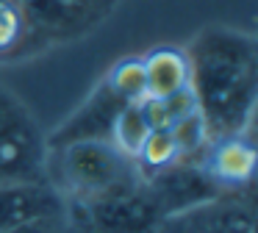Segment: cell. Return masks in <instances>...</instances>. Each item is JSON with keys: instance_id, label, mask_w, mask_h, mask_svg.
<instances>
[{"instance_id": "10", "label": "cell", "mask_w": 258, "mask_h": 233, "mask_svg": "<svg viewBox=\"0 0 258 233\" xmlns=\"http://www.w3.org/2000/svg\"><path fill=\"white\" fill-rule=\"evenodd\" d=\"M147 133H150V122H147V116H145L142 103H125L122 108L117 111L114 122H111L108 142H111L125 158L136 161V155H139Z\"/></svg>"}, {"instance_id": "2", "label": "cell", "mask_w": 258, "mask_h": 233, "mask_svg": "<svg viewBox=\"0 0 258 233\" xmlns=\"http://www.w3.org/2000/svg\"><path fill=\"white\" fill-rule=\"evenodd\" d=\"M61 172L70 189L84 197L131 183V158H125L108 139H84L61 147Z\"/></svg>"}, {"instance_id": "17", "label": "cell", "mask_w": 258, "mask_h": 233, "mask_svg": "<svg viewBox=\"0 0 258 233\" xmlns=\"http://www.w3.org/2000/svg\"><path fill=\"white\" fill-rule=\"evenodd\" d=\"M153 233H183V216H180V214L167 216V219L158 222V227Z\"/></svg>"}, {"instance_id": "1", "label": "cell", "mask_w": 258, "mask_h": 233, "mask_svg": "<svg viewBox=\"0 0 258 233\" xmlns=\"http://www.w3.org/2000/svg\"><path fill=\"white\" fill-rule=\"evenodd\" d=\"M191 92L197 94L208 133L236 136L250 125L258 97L255 36L233 28H206L186 50Z\"/></svg>"}, {"instance_id": "6", "label": "cell", "mask_w": 258, "mask_h": 233, "mask_svg": "<svg viewBox=\"0 0 258 233\" xmlns=\"http://www.w3.org/2000/svg\"><path fill=\"white\" fill-rule=\"evenodd\" d=\"M122 100L114 97V92L100 83V86L92 92V97L64 122L61 128L53 136V144L64 147L70 142H84V139H108L111 133V122L117 116V111L122 108Z\"/></svg>"}, {"instance_id": "12", "label": "cell", "mask_w": 258, "mask_h": 233, "mask_svg": "<svg viewBox=\"0 0 258 233\" xmlns=\"http://www.w3.org/2000/svg\"><path fill=\"white\" fill-rule=\"evenodd\" d=\"M20 11L25 17V25H36L42 31H58V28H70L84 9L70 6L67 0H17Z\"/></svg>"}, {"instance_id": "13", "label": "cell", "mask_w": 258, "mask_h": 233, "mask_svg": "<svg viewBox=\"0 0 258 233\" xmlns=\"http://www.w3.org/2000/svg\"><path fill=\"white\" fill-rule=\"evenodd\" d=\"M178 158H180V153H178V144H175L169 128H150L139 155H136V161H139L147 172L167 169V166L175 164Z\"/></svg>"}, {"instance_id": "4", "label": "cell", "mask_w": 258, "mask_h": 233, "mask_svg": "<svg viewBox=\"0 0 258 233\" xmlns=\"http://www.w3.org/2000/svg\"><path fill=\"white\" fill-rule=\"evenodd\" d=\"M219 186L206 166H186V164H169L167 169L153 172L150 183H147V194L150 200L158 205L161 216H175V214H186V211L197 208L219 200Z\"/></svg>"}, {"instance_id": "11", "label": "cell", "mask_w": 258, "mask_h": 233, "mask_svg": "<svg viewBox=\"0 0 258 233\" xmlns=\"http://www.w3.org/2000/svg\"><path fill=\"white\" fill-rule=\"evenodd\" d=\"M108 89L114 92V97L122 100V103H142L147 100V72H145V59L139 55H131L122 59L108 70L106 75Z\"/></svg>"}, {"instance_id": "9", "label": "cell", "mask_w": 258, "mask_h": 233, "mask_svg": "<svg viewBox=\"0 0 258 233\" xmlns=\"http://www.w3.org/2000/svg\"><path fill=\"white\" fill-rule=\"evenodd\" d=\"M180 216H183V233H255V216L247 205L214 200Z\"/></svg>"}, {"instance_id": "15", "label": "cell", "mask_w": 258, "mask_h": 233, "mask_svg": "<svg viewBox=\"0 0 258 233\" xmlns=\"http://www.w3.org/2000/svg\"><path fill=\"white\" fill-rule=\"evenodd\" d=\"M25 17L17 0H0V53L14 50L25 36Z\"/></svg>"}, {"instance_id": "18", "label": "cell", "mask_w": 258, "mask_h": 233, "mask_svg": "<svg viewBox=\"0 0 258 233\" xmlns=\"http://www.w3.org/2000/svg\"><path fill=\"white\" fill-rule=\"evenodd\" d=\"M67 3H70V6H78V9H89L95 0H67Z\"/></svg>"}, {"instance_id": "7", "label": "cell", "mask_w": 258, "mask_h": 233, "mask_svg": "<svg viewBox=\"0 0 258 233\" xmlns=\"http://www.w3.org/2000/svg\"><path fill=\"white\" fill-rule=\"evenodd\" d=\"M255 164H258L255 144L247 136L236 133V136L217 139L206 169L219 186H244L255 175Z\"/></svg>"}, {"instance_id": "5", "label": "cell", "mask_w": 258, "mask_h": 233, "mask_svg": "<svg viewBox=\"0 0 258 233\" xmlns=\"http://www.w3.org/2000/svg\"><path fill=\"white\" fill-rule=\"evenodd\" d=\"M64 211L61 194L45 183H0V233Z\"/></svg>"}, {"instance_id": "16", "label": "cell", "mask_w": 258, "mask_h": 233, "mask_svg": "<svg viewBox=\"0 0 258 233\" xmlns=\"http://www.w3.org/2000/svg\"><path fill=\"white\" fill-rule=\"evenodd\" d=\"M61 214L58 216H45V219H34L25 222V225H17L6 233H61Z\"/></svg>"}, {"instance_id": "8", "label": "cell", "mask_w": 258, "mask_h": 233, "mask_svg": "<svg viewBox=\"0 0 258 233\" xmlns=\"http://www.w3.org/2000/svg\"><path fill=\"white\" fill-rule=\"evenodd\" d=\"M145 72H147V97H169L189 86L191 67L183 47L164 44L145 55Z\"/></svg>"}, {"instance_id": "14", "label": "cell", "mask_w": 258, "mask_h": 233, "mask_svg": "<svg viewBox=\"0 0 258 233\" xmlns=\"http://www.w3.org/2000/svg\"><path fill=\"white\" fill-rule=\"evenodd\" d=\"M169 133H172L175 144H178L180 155H195L211 142V133H208V122L203 116V111H191V114L180 116L169 125Z\"/></svg>"}, {"instance_id": "19", "label": "cell", "mask_w": 258, "mask_h": 233, "mask_svg": "<svg viewBox=\"0 0 258 233\" xmlns=\"http://www.w3.org/2000/svg\"><path fill=\"white\" fill-rule=\"evenodd\" d=\"M78 233H100V230H95V227H92V225H89V222H86V225H84V227H78Z\"/></svg>"}, {"instance_id": "3", "label": "cell", "mask_w": 258, "mask_h": 233, "mask_svg": "<svg viewBox=\"0 0 258 233\" xmlns=\"http://www.w3.org/2000/svg\"><path fill=\"white\" fill-rule=\"evenodd\" d=\"M161 211L150 200L147 189L134 183L89 197L86 222L100 233H153L161 222Z\"/></svg>"}]
</instances>
